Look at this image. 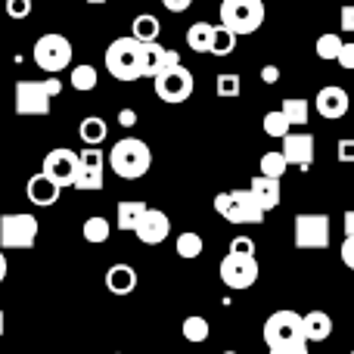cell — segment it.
Instances as JSON below:
<instances>
[{"instance_id":"obj_5","label":"cell","mask_w":354,"mask_h":354,"mask_svg":"<svg viewBox=\"0 0 354 354\" xmlns=\"http://www.w3.org/2000/svg\"><path fill=\"white\" fill-rule=\"evenodd\" d=\"M264 22V0H221V25L233 35H255Z\"/></svg>"},{"instance_id":"obj_2","label":"cell","mask_w":354,"mask_h":354,"mask_svg":"<svg viewBox=\"0 0 354 354\" xmlns=\"http://www.w3.org/2000/svg\"><path fill=\"white\" fill-rule=\"evenodd\" d=\"M109 165L124 180H137V177H143L153 168V149L143 140H137V137H124L109 149Z\"/></svg>"},{"instance_id":"obj_50","label":"cell","mask_w":354,"mask_h":354,"mask_svg":"<svg viewBox=\"0 0 354 354\" xmlns=\"http://www.w3.org/2000/svg\"><path fill=\"white\" fill-rule=\"evenodd\" d=\"M224 354H236V351H224Z\"/></svg>"},{"instance_id":"obj_40","label":"cell","mask_w":354,"mask_h":354,"mask_svg":"<svg viewBox=\"0 0 354 354\" xmlns=\"http://www.w3.org/2000/svg\"><path fill=\"white\" fill-rule=\"evenodd\" d=\"M342 261H345V268L354 270V236H345V243H342Z\"/></svg>"},{"instance_id":"obj_36","label":"cell","mask_w":354,"mask_h":354,"mask_svg":"<svg viewBox=\"0 0 354 354\" xmlns=\"http://www.w3.org/2000/svg\"><path fill=\"white\" fill-rule=\"evenodd\" d=\"M31 12V0H6V16L10 19H25Z\"/></svg>"},{"instance_id":"obj_25","label":"cell","mask_w":354,"mask_h":354,"mask_svg":"<svg viewBox=\"0 0 354 354\" xmlns=\"http://www.w3.org/2000/svg\"><path fill=\"white\" fill-rule=\"evenodd\" d=\"M131 31H134V35H131V37H137V41H140V44H153L156 37H159L162 25H159V19H156V16H149V12H143V16H137L134 22H131Z\"/></svg>"},{"instance_id":"obj_38","label":"cell","mask_w":354,"mask_h":354,"mask_svg":"<svg viewBox=\"0 0 354 354\" xmlns=\"http://www.w3.org/2000/svg\"><path fill=\"white\" fill-rule=\"evenodd\" d=\"M339 162H354V137H342V140H339Z\"/></svg>"},{"instance_id":"obj_19","label":"cell","mask_w":354,"mask_h":354,"mask_svg":"<svg viewBox=\"0 0 354 354\" xmlns=\"http://www.w3.org/2000/svg\"><path fill=\"white\" fill-rule=\"evenodd\" d=\"M106 289L112 295H131L137 289V270L131 264H112L106 270Z\"/></svg>"},{"instance_id":"obj_49","label":"cell","mask_w":354,"mask_h":354,"mask_svg":"<svg viewBox=\"0 0 354 354\" xmlns=\"http://www.w3.org/2000/svg\"><path fill=\"white\" fill-rule=\"evenodd\" d=\"M87 3H97L100 6V3H106V0H87Z\"/></svg>"},{"instance_id":"obj_42","label":"cell","mask_w":354,"mask_h":354,"mask_svg":"<svg viewBox=\"0 0 354 354\" xmlns=\"http://www.w3.org/2000/svg\"><path fill=\"white\" fill-rule=\"evenodd\" d=\"M261 81H264V84H277V81H280V68H277V66H264L261 68Z\"/></svg>"},{"instance_id":"obj_30","label":"cell","mask_w":354,"mask_h":354,"mask_svg":"<svg viewBox=\"0 0 354 354\" xmlns=\"http://www.w3.org/2000/svg\"><path fill=\"white\" fill-rule=\"evenodd\" d=\"M97 68L93 66H75L72 68V75H68V84L75 87V91H81V93H87V91H93L97 87Z\"/></svg>"},{"instance_id":"obj_23","label":"cell","mask_w":354,"mask_h":354,"mask_svg":"<svg viewBox=\"0 0 354 354\" xmlns=\"http://www.w3.org/2000/svg\"><path fill=\"white\" fill-rule=\"evenodd\" d=\"M212 44H214V25L208 22H193L187 31V47L193 53H212Z\"/></svg>"},{"instance_id":"obj_31","label":"cell","mask_w":354,"mask_h":354,"mask_svg":"<svg viewBox=\"0 0 354 354\" xmlns=\"http://www.w3.org/2000/svg\"><path fill=\"white\" fill-rule=\"evenodd\" d=\"M286 168H289V162H286V156H283V149H280V153H264L261 156V174L264 177L280 180V177L286 174Z\"/></svg>"},{"instance_id":"obj_20","label":"cell","mask_w":354,"mask_h":354,"mask_svg":"<svg viewBox=\"0 0 354 354\" xmlns=\"http://www.w3.org/2000/svg\"><path fill=\"white\" fill-rule=\"evenodd\" d=\"M249 189L264 212H274V208L280 205V180H274V177H264V174L252 177Z\"/></svg>"},{"instance_id":"obj_6","label":"cell","mask_w":354,"mask_h":354,"mask_svg":"<svg viewBox=\"0 0 354 354\" xmlns=\"http://www.w3.org/2000/svg\"><path fill=\"white\" fill-rule=\"evenodd\" d=\"M37 243V218L28 212L0 218V249H31Z\"/></svg>"},{"instance_id":"obj_1","label":"cell","mask_w":354,"mask_h":354,"mask_svg":"<svg viewBox=\"0 0 354 354\" xmlns=\"http://www.w3.org/2000/svg\"><path fill=\"white\" fill-rule=\"evenodd\" d=\"M264 345H268V351L295 348V345H308V336H305V314L292 311V308L274 311L268 320H264Z\"/></svg>"},{"instance_id":"obj_10","label":"cell","mask_w":354,"mask_h":354,"mask_svg":"<svg viewBox=\"0 0 354 354\" xmlns=\"http://www.w3.org/2000/svg\"><path fill=\"white\" fill-rule=\"evenodd\" d=\"M50 91L47 81H19L16 84V112L19 115H50Z\"/></svg>"},{"instance_id":"obj_33","label":"cell","mask_w":354,"mask_h":354,"mask_svg":"<svg viewBox=\"0 0 354 354\" xmlns=\"http://www.w3.org/2000/svg\"><path fill=\"white\" fill-rule=\"evenodd\" d=\"M233 47H236V35L224 25H214V44H212V53L214 56H230Z\"/></svg>"},{"instance_id":"obj_29","label":"cell","mask_w":354,"mask_h":354,"mask_svg":"<svg viewBox=\"0 0 354 354\" xmlns=\"http://www.w3.org/2000/svg\"><path fill=\"white\" fill-rule=\"evenodd\" d=\"M280 109L292 124H308V115H311V103L301 100V97H286Z\"/></svg>"},{"instance_id":"obj_8","label":"cell","mask_w":354,"mask_h":354,"mask_svg":"<svg viewBox=\"0 0 354 354\" xmlns=\"http://www.w3.org/2000/svg\"><path fill=\"white\" fill-rule=\"evenodd\" d=\"M218 274H221V280H224V286L227 289H252L258 283V261H255V255H233V252H227L224 255V261H221V268H218Z\"/></svg>"},{"instance_id":"obj_34","label":"cell","mask_w":354,"mask_h":354,"mask_svg":"<svg viewBox=\"0 0 354 354\" xmlns=\"http://www.w3.org/2000/svg\"><path fill=\"white\" fill-rule=\"evenodd\" d=\"M342 37L333 35V31H326V35L317 37V56L320 59H339V53H342Z\"/></svg>"},{"instance_id":"obj_28","label":"cell","mask_w":354,"mask_h":354,"mask_svg":"<svg viewBox=\"0 0 354 354\" xmlns=\"http://www.w3.org/2000/svg\"><path fill=\"white\" fill-rule=\"evenodd\" d=\"M180 333H183V339H187V342L199 345V342H205V339H208V333H212V324H208L205 317H199V314H193V317L183 320Z\"/></svg>"},{"instance_id":"obj_7","label":"cell","mask_w":354,"mask_h":354,"mask_svg":"<svg viewBox=\"0 0 354 354\" xmlns=\"http://www.w3.org/2000/svg\"><path fill=\"white\" fill-rule=\"evenodd\" d=\"M35 62L44 72H62V68H68V62H72V44H68V37L56 35V31L41 35L35 44Z\"/></svg>"},{"instance_id":"obj_43","label":"cell","mask_w":354,"mask_h":354,"mask_svg":"<svg viewBox=\"0 0 354 354\" xmlns=\"http://www.w3.org/2000/svg\"><path fill=\"white\" fill-rule=\"evenodd\" d=\"M189 3H193V0H162V6H165L168 12H183V10H189Z\"/></svg>"},{"instance_id":"obj_14","label":"cell","mask_w":354,"mask_h":354,"mask_svg":"<svg viewBox=\"0 0 354 354\" xmlns=\"http://www.w3.org/2000/svg\"><path fill=\"white\" fill-rule=\"evenodd\" d=\"M180 66V56L162 44H143V78H159L165 68Z\"/></svg>"},{"instance_id":"obj_32","label":"cell","mask_w":354,"mask_h":354,"mask_svg":"<svg viewBox=\"0 0 354 354\" xmlns=\"http://www.w3.org/2000/svg\"><path fill=\"white\" fill-rule=\"evenodd\" d=\"M174 249H177V255L180 258H199L202 249H205V243H202L199 233H180Z\"/></svg>"},{"instance_id":"obj_47","label":"cell","mask_w":354,"mask_h":354,"mask_svg":"<svg viewBox=\"0 0 354 354\" xmlns=\"http://www.w3.org/2000/svg\"><path fill=\"white\" fill-rule=\"evenodd\" d=\"M6 280V258H3V249H0V283Z\"/></svg>"},{"instance_id":"obj_37","label":"cell","mask_w":354,"mask_h":354,"mask_svg":"<svg viewBox=\"0 0 354 354\" xmlns=\"http://www.w3.org/2000/svg\"><path fill=\"white\" fill-rule=\"evenodd\" d=\"M230 252L233 255H255V243H252L249 236H236L230 243Z\"/></svg>"},{"instance_id":"obj_15","label":"cell","mask_w":354,"mask_h":354,"mask_svg":"<svg viewBox=\"0 0 354 354\" xmlns=\"http://www.w3.org/2000/svg\"><path fill=\"white\" fill-rule=\"evenodd\" d=\"M168 233H171V221H168V214L159 212V208H149L147 218H143L140 227H137V239H140L143 245H159V243H165Z\"/></svg>"},{"instance_id":"obj_12","label":"cell","mask_w":354,"mask_h":354,"mask_svg":"<svg viewBox=\"0 0 354 354\" xmlns=\"http://www.w3.org/2000/svg\"><path fill=\"white\" fill-rule=\"evenodd\" d=\"M78 162H81L78 153H72L68 147H56V149H50V153L44 156V168H41V171L47 174L53 183H59V187H75Z\"/></svg>"},{"instance_id":"obj_45","label":"cell","mask_w":354,"mask_h":354,"mask_svg":"<svg viewBox=\"0 0 354 354\" xmlns=\"http://www.w3.org/2000/svg\"><path fill=\"white\" fill-rule=\"evenodd\" d=\"M342 224H345V236H354V208H351V212H345Z\"/></svg>"},{"instance_id":"obj_4","label":"cell","mask_w":354,"mask_h":354,"mask_svg":"<svg viewBox=\"0 0 354 354\" xmlns=\"http://www.w3.org/2000/svg\"><path fill=\"white\" fill-rule=\"evenodd\" d=\"M214 212L221 218H227L230 224H261L264 208L258 205V199L252 196V189H230V193L214 196Z\"/></svg>"},{"instance_id":"obj_26","label":"cell","mask_w":354,"mask_h":354,"mask_svg":"<svg viewBox=\"0 0 354 354\" xmlns=\"http://www.w3.org/2000/svg\"><path fill=\"white\" fill-rule=\"evenodd\" d=\"M81 233H84V239L87 243H93V245H100V243H106V239L112 236V224L106 218H100V214H93V218H87L84 221V227H81Z\"/></svg>"},{"instance_id":"obj_13","label":"cell","mask_w":354,"mask_h":354,"mask_svg":"<svg viewBox=\"0 0 354 354\" xmlns=\"http://www.w3.org/2000/svg\"><path fill=\"white\" fill-rule=\"evenodd\" d=\"M78 174H75V189H103V153L100 147H87L84 153H78Z\"/></svg>"},{"instance_id":"obj_18","label":"cell","mask_w":354,"mask_h":354,"mask_svg":"<svg viewBox=\"0 0 354 354\" xmlns=\"http://www.w3.org/2000/svg\"><path fill=\"white\" fill-rule=\"evenodd\" d=\"M283 156H286L289 165L311 168V162H314V137L311 134H289L286 140H283Z\"/></svg>"},{"instance_id":"obj_16","label":"cell","mask_w":354,"mask_h":354,"mask_svg":"<svg viewBox=\"0 0 354 354\" xmlns=\"http://www.w3.org/2000/svg\"><path fill=\"white\" fill-rule=\"evenodd\" d=\"M317 112L324 118H330V122H336V118H345V112H348V106H351V100H348V91L345 87H339V84H330V87H324V91L317 93Z\"/></svg>"},{"instance_id":"obj_44","label":"cell","mask_w":354,"mask_h":354,"mask_svg":"<svg viewBox=\"0 0 354 354\" xmlns=\"http://www.w3.org/2000/svg\"><path fill=\"white\" fill-rule=\"evenodd\" d=\"M118 124H124V128H134V124H137V112L134 109H122V112H118Z\"/></svg>"},{"instance_id":"obj_35","label":"cell","mask_w":354,"mask_h":354,"mask_svg":"<svg viewBox=\"0 0 354 354\" xmlns=\"http://www.w3.org/2000/svg\"><path fill=\"white\" fill-rule=\"evenodd\" d=\"M239 87H243L239 75H233V72L218 75V97H239Z\"/></svg>"},{"instance_id":"obj_9","label":"cell","mask_w":354,"mask_h":354,"mask_svg":"<svg viewBox=\"0 0 354 354\" xmlns=\"http://www.w3.org/2000/svg\"><path fill=\"white\" fill-rule=\"evenodd\" d=\"M153 84H156V97H159L162 103L177 106V103L193 97V72H187L183 66L165 68L159 78H153Z\"/></svg>"},{"instance_id":"obj_52","label":"cell","mask_w":354,"mask_h":354,"mask_svg":"<svg viewBox=\"0 0 354 354\" xmlns=\"http://www.w3.org/2000/svg\"><path fill=\"white\" fill-rule=\"evenodd\" d=\"M351 354H354V351H351Z\"/></svg>"},{"instance_id":"obj_41","label":"cell","mask_w":354,"mask_h":354,"mask_svg":"<svg viewBox=\"0 0 354 354\" xmlns=\"http://www.w3.org/2000/svg\"><path fill=\"white\" fill-rule=\"evenodd\" d=\"M342 31H354V3L342 6Z\"/></svg>"},{"instance_id":"obj_3","label":"cell","mask_w":354,"mask_h":354,"mask_svg":"<svg viewBox=\"0 0 354 354\" xmlns=\"http://www.w3.org/2000/svg\"><path fill=\"white\" fill-rule=\"evenodd\" d=\"M106 72L115 81L143 78V44L137 37H118L106 47Z\"/></svg>"},{"instance_id":"obj_39","label":"cell","mask_w":354,"mask_h":354,"mask_svg":"<svg viewBox=\"0 0 354 354\" xmlns=\"http://www.w3.org/2000/svg\"><path fill=\"white\" fill-rule=\"evenodd\" d=\"M339 66L345 68V72H354V44H345L342 47V53H339Z\"/></svg>"},{"instance_id":"obj_51","label":"cell","mask_w":354,"mask_h":354,"mask_svg":"<svg viewBox=\"0 0 354 354\" xmlns=\"http://www.w3.org/2000/svg\"><path fill=\"white\" fill-rule=\"evenodd\" d=\"M118 354H122V351H118Z\"/></svg>"},{"instance_id":"obj_46","label":"cell","mask_w":354,"mask_h":354,"mask_svg":"<svg viewBox=\"0 0 354 354\" xmlns=\"http://www.w3.org/2000/svg\"><path fill=\"white\" fill-rule=\"evenodd\" d=\"M268 354H311V351H308V345H295V348H277Z\"/></svg>"},{"instance_id":"obj_48","label":"cell","mask_w":354,"mask_h":354,"mask_svg":"<svg viewBox=\"0 0 354 354\" xmlns=\"http://www.w3.org/2000/svg\"><path fill=\"white\" fill-rule=\"evenodd\" d=\"M3 333H6V314L0 311V336H3Z\"/></svg>"},{"instance_id":"obj_24","label":"cell","mask_w":354,"mask_h":354,"mask_svg":"<svg viewBox=\"0 0 354 354\" xmlns=\"http://www.w3.org/2000/svg\"><path fill=\"white\" fill-rule=\"evenodd\" d=\"M78 137L84 140V147H100V143H103L106 137H109V128H106L103 118L91 115V118H84V122H81Z\"/></svg>"},{"instance_id":"obj_21","label":"cell","mask_w":354,"mask_h":354,"mask_svg":"<svg viewBox=\"0 0 354 354\" xmlns=\"http://www.w3.org/2000/svg\"><path fill=\"white\" fill-rule=\"evenodd\" d=\"M149 205L140 199H124L118 202V230H131L137 233V227H140V221L147 218Z\"/></svg>"},{"instance_id":"obj_17","label":"cell","mask_w":354,"mask_h":354,"mask_svg":"<svg viewBox=\"0 0 354 354\" xmlns=\"http://www.w3.org/2000/svg\"><path fill=\"white\" fill-rule=\"evenodd\" d=\"M25 193H28V202H31V205H37V208H50V205H56V202H59L62 187H59V183L50 180V177L44 174V171H37V174L28 180Z\"/></svg>"},{"instance_id":"obj_22","label":"cell","mask_w":354,"mask_h":354,"mask_svg":"<svg viewBox=\"0 0 354 354\" xmlns=\"http://www.w3.org/2000/svg\"><path fill=\"white\" fill-rule=\"evenodd\" d=\"M305 336L308 342H326L333 336V317L326 311H308L305 314Z\"/></svg>"},{"instance_id":"obj_11","label":"cell","mask_w":354,"mask_h":354,"mask_svg":"<svg viewBox=\"0 0 354 354\" xmlns=\"http://www.w3.org/2000/svg\"><path fill=\"white\" fill-rule=\"evenodd\" d=\"M330 218L326 214H295V249H326Z\"/></svg>"},{"instance_id":"obj_27","label":"cell","mask_w":354,"mask_h":354,"mask_svg":"<svg viewBox=\"0 0 354 354\" xmlns=\"http://www.w3.org/2000/svg\"><path fill=\"white\" fill-rule=\"evenodd\" d=\"M264 134L268 137H277V140H286L292 134V122L283 115V109H274L264 115Z\"/></svg>"}]
</instances>
